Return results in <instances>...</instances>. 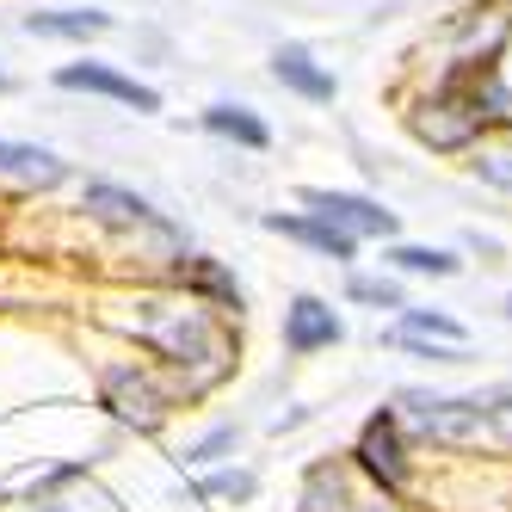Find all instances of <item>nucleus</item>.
<instances>
[{"mask_svg":"<svg viewBox=\"0 0 512 512\" xmlns=\"http://www.w3.org/2000/svg\"><path fill=\"white\" fill-rule=\"evenodd\" d=\"M136 340L155 346L173 371H186L192 389H210L216 377L229 371V340L223 327L210 321V309L198 303H136Z\"/></svg>","mask_w":512,"mask_h":512,"instance_id":"f257e3e1","label":"nucleus"},{"mask_svg":"<svg viewBox=\"0 0 512 512\" xmlns=\"http://www.w3.org/2000/svg\"><path fill=\"white\" fill-rule=\"evenodd\" d=\"M420 438H438V445H469V438H482V401H457V395H426V389H408L401 395V414Z\"/></svg>","mask_w":512,"mask_h":512,"instance_id":"f03ea898","label":"nucleus"},{"mask_svg":"<svg viewBox=\"0 0 512 512\" xmlns=\"http://www.w3.org/2000/svg\"><path fill=\"white\" fill-rule=\"evenodd\" d=\"M99 395H105V408H112L124 426H136V432H155L167 420V395H161V383L142 371V364H105Z\"/></svg>","mask_w":512,"mask_h":512,"instance_id":"7ed1b4c3","label":"nucleus"},{"mask_svg":"<svg viewBox=\"0 0 512 512\" xmlns=\"http://www.w3.org/2000/svg\"><path fill=\"white\" fill-rule=\"evenodd\" d=\"M56 87L62 93H99V99H112V105H130V112H161V93L130 81V75H118L112 62H62L56 68Z\"/></svg>","mask_w":512,"mask_h":512,"instance_id":"20e7f679","label":"nucleus"},{"mask_svg":"<svg viewBox=\"0 0 512 512\" xmlns=\"http://www.w3.org/2000/svg\"><path fill=\"white\" fill-rule=\"evenodd\" d=\"M303 204H309V216H321L327 229H340V235H395V210H383L377 198H358V192H321V186H309L303 192Z\"/></svg>","mask_w":512,"mask_h":512,"instance_id":"39448f33","label":"nucleus"},{"mask_svg":"<svg viewBox=\"0 0 512 512\" xmlns=\"http://www.w3.org/2000/svg\"><path fill=\"white\" fill-rule=\"evenodd\" d=\"M358 469L377 475L389 494L401 488V475H408V457H401V420L389 408L364 420V432H358Z\"/></svg>","mask_w":512,"mask_h":512,"instance_id":"423d86ee","label":"nucleus"},{"mask_svg":"<svg viewBox=\"0 0 512 512\" xmlns=\"http://www.w3.org/2000/svg\"><path fill=\"white\" fill-rule=\"evenodd\" d=\"M340 315L327 309L321 297H290V309H284V346L297 352V358H309V352H327V346H340Z\"/></svg>","mask_w":512,"mask_h":512,"instance_id":"0eeeda50","label":"nucleus"},{"mask_svg":"<svg viewBox=\"0 0 512 512\" xmlns=\"http://www.w3.org/2000/svg\"><path fill=\"white\" fill-rule=\"evenodd\" d=\"M81 204L99 216V223H112V229H167V223H161V210H155L149 198H136V192L112 186V179H87Z\"/></svg>","mask_w":512,"mask_h":512,"instance_id":"6e6552de","label":"nucleus"},{"mask_svg":"<svg viewBox=\"0 0 512 512\" xmlns=\"http://www.w3.org/2000/svg\"><path fill=\"white\" fill-rule=\"evenodd\" d=\"M272 81H278V87H290L297 99H309V105H327V99L340 93V81L327 75V68H321V62H315L303 44H284V50H272Z\"/></svg>","mask_w":512,"mask_h":512,"instance_id":"1a4fd4ad","label":"nucleus"},{"mask_svg":"<svg viewBox=\"0 0 512 512\" xmlns=\"http://www.w3.org/2000/svg\"><path fill=\"white\" fill-rule=\"evenodd\" d=\"M0 173L19 179V186L50 192V186H62V179H68V161L50 155V149H38V142H7V136H0Z\"/></svg>","mask_w":512,"mask_h":512,"instance_id":"9d476101","label":"nucleus"},{"mask_svg":"<svg viewBox=\"0 0 512 512\" xmlns=\"http://www.w3.org/2000/svg\"><path fill=\"white\" fill-rule=\"evenodd\" d=\"M31 38H62V44H87L112 31V13H93V7H44V13H25Z\"/></svg>","mask_w":512,"mask_h":512,"instance_id":"9b49d317","label":"nucleus"},{"mask_svg":"<svg viewBox=\"0 0 512 512\" xmlns=\"http://www.w3.org/2000/svg\"><path fill=\"white\" fill-rule=\"evenodd\" d=\"M173 278L192 290V297H204V303H216V309H247V290H241V278L229 272V266H216V260H179L173 266Z\"/></svg>","mask_w":512,"mask_h":512,"instance_id":"f8f14e48","label":"nucleus"},{"mask_svg":"<svg viewBox=\"0 0 512 512\" xmlns=\"http://www.w3.org/2000/svg\"><path fill=\"white\" fill-rule=\"evenodd\" d=\"M266 229L303 241V247H315V253H327V260H352V253H358V241L340 235V229H327L321 216H266Z\"/></svg>","mask_w":512,"mask_h":512,"instance_id":"ddd939ff","label":"nucleus"},{"mask_svg":"<svg viewBox=\"0 0 512 512\" xmlns=\"http://www.w3.org/2000/svg\"><path fill=\"white\" fill-rule=\"evenodd\" d=\"M204 130L223 136V142H241V149H272V130L247 112V105H210L204 112Z\"/></svg>","mask_w":512,"mask_h":512,"instance_id":"4468645a","label":"nucleus"},{"mask_svg":"<svg viewBox=\"0 0 512 512\" xmlns=\"http://www.w3.org/2000/svg\"><path fill=\"white\" fill-rule=\"evenodd\" d=\"M389 266H401V272H432V278H451L457 272V260L445 247H389Z\"/></svg>","mask_w":512,"mask_h":512,"instance_id":"2eb2a0df","label":"nucleus"},{"mask_svg":"<svg viewBox=\"0 0 512 512\" xmlns=\"http://www.w3.org/2000/svg\"><path fill=\"white\" fill-rule=\"evenodd\" d=\"M303 506H309V512H352V494H346V482H340L334 469H315Z\"/></svg>","mask_w":512,"mask_h":512,"instance_id":"dca6fc26","label":"nucleus"},{"mask_svg":"<svg viewBox=\"0 0 512 512\" xmlns=\"http://www.w3.org/2000/svg\"><path fill=\"white\" fill-rule=\"evenodd\" d=\"M401 334H414V340H438V346H463V327H457L451 315H432V309H408Z\"/></svg>","mask_w":512,"mask_h":512,"instance_id":"f3484780","label":"nucleus"},{"mask_svg":"<svg viewBox=\"0 0 512 512\" xmlns=\"http://www.w3.org/2000/svg\"><path fill=\"white\" fill-rule=\"evenodd\" d=\"M475 179H488V186H500V192H512V142H475Z\"/></svg>","mask_w":512,"mask_h":512,"instance_id":"a211bd4d","label":"nucleus"},{"mask_svg":"<svg viewBox=\"0 0 512 512\" xmlns=\"http://www.w3.org/2000/svg\"><path fill=\"white\" fill-rule=\"evenodd\" d=\"M253 488H260V482H253L247 469H223V475H204V482H198L204 500H253Z\"/></svg>","mask_w":512,"mask_h":512,"instance_id":"6ab92c4d","label":"nucleus"},{"mask_svg":"<svg viewBox=\"0 0 512 512\" xmlns=\"http://www.w3.org/2000/svg\"><path fill=\"white\" fill-rule=\"evenodd\" d=\"M235 445H241V432H235V426H216L210 438H198V445L186 451V463H192V469H204V463H223V451H235Z\"/></svg>","mask_w":512,"mask_h":512,"instance_id":"aec40b11","label":"nucleus"},{"mask_svg":"<svg viewBox=\"0 0 512 512\" xmlns=\"http://www.w3.org/2000/svg\"><path fill=\"white\" fill-rule=\"evenodd\" d=\"M475 401H482V395H475ZM482 426H494L506 445H512V389H494V395L482 401Z\"/></svg>","mask_w":512,"mask_h":512,"instance_id":"412c9836","label":"nucleus"},{"mask_svg":"<svg viewBox=\"0 0 512 512\" xmlns=\"http://www.w3.org/2000/svg\"><path fill=\"white\" fill-rule=\"evenodd\" d=\"M401 352H414V358H432V364H463L469 352L463 346H438V340H414V334H395Z\"/></svg>","mask_w":512,"mask_h":512,"instance_id":"4be33fe9","label":"nucleus"},{"mask_svg":"<svg viewBox=\"0 0 512 512\" xmlns=\"http://www.w3.org/2000/svg\"><path fill=\"white\" fill-rule=\"evenodd\" d=\"M352 297L358 303H377V309H401V290L389 278H352Z\"/></svg>","mask_w":512,"mask_h":512,"instance_id":"5701e85b","label":"nucleus"},{"mask_svg":"<svg viewBox=\"0 0 512 512\" xmlns=\"http://www.w3.org/2000/svg\"><path fill=\"white\" fill-rule=\"evenodd\" d=\"M0 93H13V75H0Z\"/></svg>","mask_w":512,"mask_h":512,"instance_id":"b1692460","label":"nucleus"},{"mask_svg":"<svg viewBox=\"0 0 512 512\" xmlns=\"http://www.w3.org/2000/svg\"><path fill=\"white\" fill-rule=\"evenodd\" d=\"M506 315H512V297H506Z\"/></svg>","mask_w":512,"mask_h":512,"instance_id":"393cba45","label":"nucleus"}]
</instances>
